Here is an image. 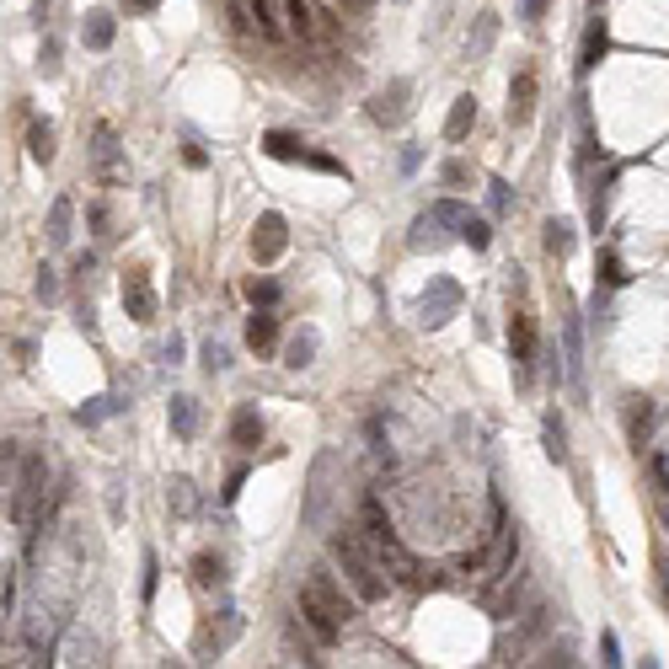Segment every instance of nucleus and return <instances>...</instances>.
I'll list each match as a JSON object with an SVG mask.
<instances>
[{
  "instance_id": "31",
  "label": "nucleus",
  "mask_w": 669,
  "mask_h": 669,
  "mask_svg": "<svg viewBox=\"0 0 669 669\" xmlns=\"http://www.w3.org/2000/svg\"><path fill=\"white\" fill-rule=\"evenodd\" d=\"M236 632H241V616L225 606V611H220V632L209 627V632H204V648H214V654H220V648H230V638H236Z\"/></svg>"
},
{
  "instance_id": "50",
  "label": "nucleus",
  "mask_w": 669,
  "mask_h": 669,
  "mask_svg": "<svg viewBox=\"0 0 669 669\" xmlns=\"http://www.w3.org/2000/svg\"><path fill=\"white\" fill-rule=\"evenodd\" d=\"M161 354H166V359H171V364H177V359H182V338H177V332H171V338H166V348H161Z\"/></svg>"
},
{
  "instance_id": "51",
  "label": "nucleus",
  "mask_w": 669,
  "mask_h": 669,
  "mask_svg": "<svg viewBox=\"0 0 669 669\" xmlns=\"http://www.w3.org/2000/svg\"><path fill=\"white\" fill-rule=\"evenodd\" d=\"M161 0H129V11H155Z\"/></svg>"
},
{
  "instance_id": "42",
  "label": "nucleus",
  "mask_w": 669,
  "mask_h": 669,
  "mask_svg": "<svg viewBox=\"0 0 669 669\" xmlns=\"http://www.w3.org/2000/svg\"><path fill=\"white\" fill-rule=\"evenodd\" d=\"M225 364H230V354H225L220 343H204V370L214 375V370H225Z\"/></svg>"
},
{
  "instance_id": "37",
  "label": "nucleus",
  "mask_w": 669,
  "mask_h": 669,
  "mask_svg": "<svg viewBox=\"0 0 669 669\" xmlns=\"http://www.w3.org/2000/svg\"><path fill=\"white\" fill-rule=\"evenodd\" d=\"M488 204H493V214H509V209H514V193H509V182H504V177H493V182H488Z\"/></svg>"
},
{
  "instance_id": "26",
  "label": "nucleus",
  "mask_w": 669,
  "mask_h": 669,
  "mask_svg": "<svg viewBox=\"0 0 669 669\" xmlns=\"http://www.w3.org/2000/svg\"><path fill=\"white\" fill-rule=\"evenodd\" d=\"M600 54H606V16L590 21V32H584V54H579V70L590 75V70L600 64Z\"/></svg>"
},
{
  "instance_id": "15",
  "label": "nucleus",
  "mask_w": 669,
  "mask_h": 669,
  "mask_svg": "<svg viewBox=\"0 0 669 669\" xmlns=\"http://www.w3.org/2000/svg\"><path fill=\"white\" fill-rule=\"evenodd\" d=\"M113 32H118V21H113V11H86V21H80V38H86V48H113Z\"/></svg>"
},
{
  "instance_id": "5",
  "label": "nucleus",
  "mask_w": 669,
  "mask_h": 669,
  "mask_svg": "<svg viewBox=\"0 0 669 669\" xmlns=\"http://www.w3.org/2000/svg\"><path fill=\"white\" fill-rule=\"evenodd\" d=\"M59 627H64V616H54L43 600L27 606V622H21V654H27V665H48L54 659V632Z\"/></svg>"
},
{
  "instance_id": "6",
  "label": "nucleus",
  "mask_w": 669,
  "mask_h": 669,
  "mask_svg": "<svg viewBox=\"0 0 669 669\" xmlns=\"http://www.w3.org/2000/svg\"><path fill=\"white\" fill-rule=\"evenodd\" d=\"M263 150L273 155V161H300V166H316V171H343V161H332V155H322V150H311L300 134H284V129H268L263 134Z\"/></svg>"
},
{
  "instance_id": "9",
  "label": "nucleus",
  "mask_w": 669,
  "mask_h": 669,
  "mask_svg": "<svg viewBox=\"0 0 669 669\" xmlns=\"http://www.w3.org/2000/svg\"><path fill=\"white\" fill-rule=\"evenodd\" d=\"M118 295H123V311H129L139 327L155 322V284H150V268H123Z\"/></svg>"
},
{
  "instance_id": "36",
  "label": "nucleus",
  "mask_w": 669,
  "mask_h": 669,
  "mask_svg": "<svg viewBox=\"0 0 669 669\" xmlns=\"http://www.w3.org/2000/svg\"><path fill=\"white\" fill-rule=\"evenodd\" d=\"M16 466H21V450H16V445H0V504L11 498V482H16Z\"/></svg>"
},
{
  "instance_id": "47",
  "label": "nucleus",
  "mask_w": 669,
  "mask_h": 669,
  "mask_svg": "<svg viewBox=\"0 0 669 669\" xmlns=\"http://www.w3.org/2000/svg\"><path fill=\"white\" fill-rule=\"evenodd\" d=\"M466 177H472V171H466V161H450V166H445V182H450V188H461Z\"/></svg>"
},
{
  "instance_id": "40",
  "label": "nucleus",
  "mask_w": 669,
  "mask_h": 669,
  "mask_svg": "<svg viewBox=\"0 0 669 669\" xmlns=\"http://www.w3.org/2000/svg\"><path fill=\"white\" fill-rule=\"evenodd\" d=\"M247 295H252V305H273V300H279V284H273V279H252Z\"/></svg>"
},
{
  "instance_id": "33",
  "label": "nucleus",
  "mask_w": 669,
  "mask_h": 669,
  "mask_svg": "<svg viewBox=\"0 0 669 669\" xmlns=\"http://www.w3.org/2000/svg\"><path fill=\"white\" fill-rule=\"evenodd\" d=\"M456 230H461V241H466V247H477V252H482V247L493 241V225H488L482 214H472V209H466V220H461Z\"/></svg>"
},
{
  "instance_id": "22",
  "label": "nucleus",
  "mask_w": 669,
  "mask_h": 669,
  "mask_svg": "<svg viewBox=\"0 0 669 669\" xmlns=\"http://www.w3.org/2000/svg\"><path fill=\"white\" fill-rule=\"evenodd\" d=\"M648 429H654V407H648V397H627V434H632L638 450H643Z\"/></svg>"
},
{
  "instance_id": "21",
  "label": "nucleus",
  "mask_w": 669,
  "mask_h": 669,
  "mask_svg": "<svg viewBox=\"0 0 669 669\" xmlns=\"http://www.w3.org/2000/svg\"><path fill=\"white\" fill-rule=\"evenodd\" d=\"M166 418H171V434H177V439H193V434H198V402H193V397H171V413H166Z\"/></svg>"
},
{
  "instance_id": "20",
  "label": "nucleus",
  "mask_w": 669,
  "mask_h": 669,
  "mask_svg": "<svg viewBox=\"0 0 669 669\" xmlns=\"http://www.w3.org/2000/svg\"><path fill=\"white\" fill-rule=\"evenodd\" d=\"M70 220H75V198H54V209H48V247H70Z\"/></svg>"
},
{
  "instance_id": "17",
  "label": "nucleus",
  "mask_w": 669,
  "mask_h": 669,
  "mask_svg": "<svg viewBox=\"0 0 669 669\" xmlns=\"http://www.w3.org/2000/svg\"><path fill=\"white\" fill-rule=\"evenodd\" d=\"M123 407H129V397L107 391V397H91V402H80V407H75V423H80V429H91V423H102V418H113V413H123Z\"/></svg>"
},
{
  "instance_id": "2",
  "label": "nucleus",
  "mask_w": 669,
  "mask_h": 669,
  "mask_svg": "<svg viewBox=\"0 0 669 669\" xmlns=\"http://www.w3.org/2000/svg\"><path fill=\"white\" fill-rule=\"evenodd\" d=\"M359 536H364V547L375 552V563L386 568V579H397V584H423L418 557L402 547V536H397L391 514L380 509V498H364V509H359Z\"/></svg>"
},
{
  "instance_id": "23",
  "label": "nucleus",
  "mask_w": 669,
  "mask_h": 669,
  "mask_svg": "<svg viewBox=\"0 0 669 669\" xmlns=\"http://www.w3.org/2000/svg\"><path fill=\"white\" fill-rule=\"evenodd\" d=\"M541 439H547V461H568V423H563V413H547V423H541Z\"/></svg>"
},
{
  "instance_id": "13",
  "label": "nucleus",
  "mask_w": 669,
  "mask_h": 669,
  "mask_svg": "<svg viewBox=\"0 0 669 669\" xmlns=\"http://www.w3.org/2000/svg\"><path fill=\"white\" fill-rule=\"evenodd\" d=\"M91 166H96V177H102V182H113V177H118V166H123V150H118V134H113V123H96V129H91Z\"/></svg>"
},
{
  "instance_id": "38",
  "label": "nucleus",
  "mask_w": 669,
  "mask_h": 669,
  "mask_svg": "<svg viewBox=\"0 0 669 669\" xmlns=\"http://www.w3.org/2000/svg\"><path fill=\"white\" fill-rule=\"evenodd\" d=\"M155 584H161V563H155V552H145V579H139V600L145 606L155 600Z\"/></svg>"
},
{
  "instance_id": "27",
  "label": "nucleus",
  "mask_w": 669,
  "mask_h": 669,
  "mask_svg": "<svg viewBox=\"0 0 669 669\" xmlns=\"http://www.w3.org/2000/svg\"><path fill=\"white\" fill-rule=\"evenodd\" d=\"M472 123H477V96H456V107H450V118H445V134H450V139H466Z\"/></svg>"
},
{
  "instance_id": "12",
  "label": "nucleus",
  "mask_w": 669,
  "mask_h": 669,
  "mask_svg": "<svg viewBox=\"0 0 669 669\" xmlns=\"http://www.w3.org/2000/svg\"><path fill=\"white\" fill-rule=\"evenodd\" d=\"M413 80H391V86H380L375 96H370V118L375 123H386V129H397V123H407V113H413Z\"/></svg>"
},
{
  "instance_id": "11",
  "label": "nucleus",
  "mask_w": 669,
  "mask_h": 669,
  "mask_svg": "<svg viewBox=\"0 0 669 669\" xmlns=\"http://www.w3.org/2000/svg\"><path fill=\"white\" fill-rule=\"evenodd\" d=\"M284 247H289V225H284V214H257V225H252V257L268 268V263H279L284 257Z\"/></svg>"
},
{
  "instance_id": "43",
  "label": "nucleus",
  "mask_w": 669,
  "mask_h": 669,
  "mask_svg": "<svg viewBox=\"0 0 669 669\" xmlns=\"http://www.w3.org/2000/svg\"><path fill=\"white\" fill-rule=\"evenodd\" d=\"M86 220H91V230H96V236H113V230H107V225H113V220H107V204H91V209H86Z\"/></svg>"
},
{
  "instance_id": "44",
  "label": "nucleus",
  "mask_w": 669,
  "mask_h": 669,
  "mask_svg": "<svg viewBox=\"0 0 669 669\" xmlns=\"http://www.w3.org/2000/svg\"><path fill=\"white\" fill-rule=\"evenodd\" d=\"M654 482H659V498H669V456H654Z\"/></svg>"
},
{
  "instance_id": "7",
  "label": "nucleus",
  "mask_w": 669,
  "mask_h": 669,
  "mask_svg": "<svg viewBox=\"0 0 669 669\" xmlns=\"http://www.w3.org/2000/svg\"><path fill=\"white\" fill-rule=\"evenodd\" d=\"M466 220V204H456V198H439L434 209H423L418 220H413V236H407V247H439L445 241V225H461Z\"/></svg>"
},
{
  "instance_id": "39",
  "label": "nucleus",
  "mask_w": 669,
  "mask_h": 669,
  "mask_svg": "<svg viewBox=\"0 0 669 669\" xmlns=\"http://www.w3.org/2000/svg\"><path fill=\"white\" fill-rule=\"evenodd\" d=\"M600 279L616 289V284H627V273H622V257L616 252H600Z\"/></svg>"
},
{
  "instance_id": "34",
  "label": "nucleus",
  "mask_w": 669,
  "mask_h": 669,
  "mask_svg": "<svg viewBox=\"0 0 669 669\" xmlns=\"http://www.w3.org/2000/svg\"><path fill=\"white\" fill-rule=\"evenodd\" d=\"M166 504H171L177 514H193V509H198V493H193V482H188V477H171V488H166Z\"/></svg>"
},
{
  "instance_id": "3",
  "label": "nucleus",
  "mask_w": 669,
  "mask_h": 669,
  "mask_svg": "<svg viewBox=\"0 0 669 669\" xmlns=\"http://www.w3.org/2000/svg\"><path fill=\"white\" fill-rule=\"evenodd\" d=\"M332 563L343 568V584L354 590V600H364V606H380V600H386L391 579H386V568L375 563V552L364 547L359 531H332Z\"/></svg>"
},
{
  "instance_id": "8",
  "label": "nucleus",
  "mask_w": 669,
  "mask_h": 669,
  "mask_svg": "<svg viewBox=\"0 0 669 669\" xmlns=\"http://www.w3.org/2000/svg\"><path fill=\"white\" fill-rule=\"evenodd\" d=\"M461 284L456 279H434L429 289H423V300H418V322L423 327H445L450 316H461Z\"/></svg>"
},
{
  "instance_id": "4",
  "label": "nucleus",
  "mask_w": 669,
  "mask_h": 669,
  "mask_svg": "<svg viewBox=\"0 0 669 669\" xmlns=\"http://www.w3.org/2000/svg\"><path fill=\"white\" fill-rule=\"evenodd\" d=\"M43 488H48V461H43L38 450H21V466H16V482H11L5 509H11V520L21 525L27 541L43 531Z\"/></svg>"
},
{
  "instance_id": "10",
  "label": "nucleus",
  "mask_w": 669,
  "mask_h": 669,
  "mask_svg": "<svg viewBox=\"0 0 669 669\" xmlns=\"http://www.w3.org/2000/svg\"><path fill=\"white\" fill-rule=\"evenodd\" d=\"M509 354H514V380L531 386V375H536V322L525 311L509 316Z\"/></svg>"
},
{
  "instance_id": "32",
  "label": "nucleus",
  "mask_w": 669,
  "mask_h": 669,
  "mask_svg": "<svg viewBox=\"0 0 669 669\" xmlns=\"http://www.w3.org/2000/svg\"><path fill=\"white\" fill-rule=\"evenodd\" d=\"M27 150H32V161H54V123H32L27 129Z\"/></svg>"
},
{
  "instance_id": "46",
  "label": "nucleus",
  "mask_w": 669,
  "mask_h": 669,
  "mask_svg": "<svg viewBox=\"0 0 669 669\" xmlns=\"http://www.w3.org/2000/svg\"><path fill=\"white\" fill-rule=\"evenodd\" d=\"M654 568H659V600H665V611H669V557H654Z\"/></svg>"
},
{
  "instance_id": "25",
  "label": "nucleus",
  "mask_w": 669,
  "mask_h": 669,
  "mask_svg": "<svg viewBox=\"0 0 669 669\" xmlns=\"http://www.w3.org/2000/svg\"><path fill=\"white\" fill-rule=\"evenodd\" d=\"M247 27H257L263 38H279L284 27H279V5L273 0H247Z\"/></svg>"
},
{
  "instance_id": "49",
  "label": "nucleus",
  "mask_w": 669,
  "mask_h": 669,
  "mask_svg": "<svg viewBox=\"0 0 669 669\" xmlns=\"http://www.w3.org/2000/svg\"><path fill=\"white\" fill-rule=\"evenodd\" d=\"M241 482H247V472H230V482H225V504H236V493H241Z\"/></svg>"
},
{
  "instance_id": "19",
  "label": "nucleus",
  "mask_w": 669,
  "mask_h": 669,
  "mask_svg": "<svg viewBox=\"0 0 669 669\" xmlns=\"http://www.w3.org/2000/svg\"><path fill=\"white\" fill-rule=\"evenodd\" d=\"M230 439H236L241 450H257V445H263V418H257V407H241V413L230 418Z\"/></svg>"
},
{
  "instance_id": "41",
  "label": "nucleus",
  "mask_w": 669,
  "mask_h": 669,
  "mask_svg": "<svg viewBox=\"0 0 669 669\" xmlns=\"http://www.w3.org/2000/svg\"><path fill=\"white\" fill-rule=\"evenodd\" d=\"M182 161H188L193 171H204V166H209V155H204V145H198L193 134H188V145H182Z\"/></svg>"
},
{
  "instance_id": "30",
  "label": "nucleus",
  "mask_w": 669,
  "mask_h": 669,
  "mask_svg": "<svg viewBox=\"0 0 669 669\" xmlns=\"http://www.w3.org/2000/svg\"><path fill=\"white\" fill-rule=\"evenodd\" d=\"M541 241H547L552 257H568V252H573V220H547V236H541Z\"/></svg>"
},
{
  "instance_id": "24",
  "label": "nucleus",
  "mask_w": 669,
  "mask_h": 669,
  "mask_svg": "<svg viewBox=\"0 0 669 669\" xmlns=\"http://www.w3.org/2000/svg\"><path fill=\"white\" fill-rule=\"evenodd\" d=\"M273 338H279V322H273L268 311H257V316L247 322V348H252V354H268Z\"/></svg>"
},
{
  "instance_id": "18",
  "label": "nucleus",
  "mask_w": 669,
  "mask_h": 669,
  "mask_svg": "<svg viewBox=\"0 0 669 669\" xmlns=\"http://www.w3.org/2000/svg\"><path fill=\"white\" fill-rule=\"evenodd\" d=\"M563 354H568V380L579 386L584 380V338H579V322H573V311H568V322H563Z\"/></svg>"
},
{
  "instance_id": "28",
  "label": "nucleus",
  "mask_w": 669,
  "mask_h": 669,
  "mask_svg": "<svg viewBox=\"0 0 669 669\" xmlns=\"http://www.w3.org/2000/svg\"><path fill=\"white\" fill-rule=\"evenodd\" d=\"M193 584H198V590H220V584H225V563H220L214 552H198V557H193Z\"/></svg>"
},
{
  "instance_id": "48",
  "label": "nucleus",
  "mask_w": 669,
  "mask_h": 669,
  "mask_svg": "<svg viewBox=\"0 0 669 669\" xmlns=\"http://www.w3.org/2000/svg\"><path fill=\"white\" fill-rule=\"evenodd\" d=\"M600 648H606V665H622V643H616V632H606Z\"/></svg>"
},
{
  "instance_id": "29",
  "label": "nucleus",
  "mask_w": 669,
  "mask_h": 669,
  "mask_svg": "<svg viewBox=\"0 0 669 669\" xmlns=\"http://www.w3.org/2000/svg\"><path fill=\"white\" fill-rule=\"evenodd\" d=\"M493 38H498V16H493V11H482V16H477V32L466 38V54H472V59H482V54L493 48Z\"/></svg>"
},
{
  "instance_id": "35",
  "label": "nucleus",
  "mask_w": 669,
  "mask_h": 669,
  "mask_svg": "<svg viewBox=\"0 0 669 669\" xmlns=\"http://www.w3.org/2000/svg\"><path fill=\"white\" fill-rule=\"evenodd\" d=\"M284 16H289V27H295L300 38H316V11H311L305 0H284Z\"/></svg>"
},
{
  "instance_id": "53",
  "label": "nucleus",
  "mask_w": 669,
  "mask_h": 669,
  "mask_svg": "<svg viewBox=\"0 0 669 669\" xmlns=\"http://www.w3.org/2000/svg\"><path fill=\"white\" fill-rule=\"evenodd\" d=\"M348 5H370V0H348Z\"/></svg>"
},
{
  "instance_id": "45",
  "label": "nucleus",
  "mask_w": 669,
  "mask_h": 669,
  "mask_svg": "<svg viewBox=\"0 0 669 669\" xmlns=\"http://www.w3.org/2000/svg\"><path fill=\"white\" fill-rule=\"evenodd\" d=\"M38 295H43V300H54V295H59V279H54V268H38Z\"/></svg>"
},
{
  "instance_id": "16",
  "label": "nucleus",
  "mask_w": 669,
  "mask_h": 669,
  "mask_svg": "<svg viewBox=\"0 0 669 669\" xmlns=\"http://www.w3.org/2000/svg\"><path fill=\"white\" fill-rule=\"evenodd\" d=\"M316 348H322L316 327H300V332L284 343V364H289V370H305V364H316Z\"/></svg>"
},
{
  "instance_id": "1",
  "label": "nucleus",
  "mask_w": 669,
  "mask_h": 669,
  "mask_svg": "<svg viewBox=\"0 0 669 669\" xmlns=\"http://www.w3.org/2000/svg\"><path fill=\"white\" fill-rule=\"evenodd\" d=\"M300 622L311 627L316 643H338L343 627L354 622V606H348L343 584H338L327 568H311V573H305V584H300Z\"/></svg>"
},
{
  "instance_id": "14",
  "label": "nucleus",
  "mask_w": 669,
  "mask_h": 669,
  "mask_svg": "<svg viewBox=\"0 0 669 669\" xmlns=\"http://www.w3.org/2000/svg\"><path fill=\"white\" fill-rule=\"evenodd\" d=\"M536 113V70H520L509 86V123H531Z\"/></svg>"
},
{
  "instance_id": "52",
  "label": "nucleus",
  "mask_w": 669,
  "mask_h": 669,
  "mask_svg": "<svg viewBox=\"0 0 669 669\" xmlns=\"http://www.w3.org/2000/svg\"><path fill=\"white\" fill-rule=\"evenodd\" d=\"M659 514H665V525H669V498H659Z\"/></svg>"
}]
</instances>
